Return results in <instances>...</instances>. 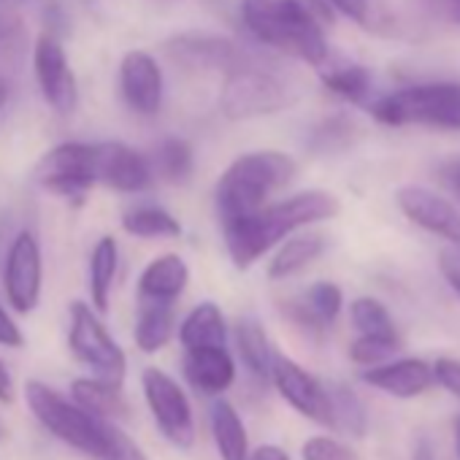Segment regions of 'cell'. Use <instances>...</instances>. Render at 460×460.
<instances>
[{
	"label": "cell",
	"instance_id": "15",
	"mask_svg": "<svg viewBox=\"0 0 460 460\" xmlns=\"http://www.w3.org/2000/svg\"><path fill=\"white\" fill-rule=\"evenodd\" d=\"M119 93L130 111L155 117L163 106V71L149 52L133 49L119 63Z\"/></svg>",
	"mask_w": 460,
	"mask_h": 460
},
{
	"label": "cell",
	"instance_id": "27",
	"mask_svg": "<svg viewBox=\"0 0 460 460\" xmlns=\"http://www.w3.org/2000/svg\"><path fill=\"white\" fill-rule=\"evenodd\" d=\"M173 333V304L141 301L136 320V344L141 352H157L171 341Z\"/></svg>",
	"mask_w": 460,
	"mask_h": 460
},
{
	"label": "cell",
	"instance_id": "38",
	"mask_svg": "<svg viewBox=\"0 0 460 460\" xmlns=\"http://www.w3.org/2000/svg\"><path fill=\"white\" fill-rule=\"evenodd\" d=\"M438 269L447 285L460 296V247L457 244H449L438 252Z\"/></svg>",
	"mask_w": 460,
	"mask_h": 460
},
{
	"label": "cell",
	"instance_id": "11",
	"mask_svg": "<svg viewBox=\"0 0 460 460\" xmlns=\"http://www.w3.org/2000/svg\"><path fill=\"white\" fill-rule=\"evenodd\" d=\"M41 285H44L41 244L31 230H20L4 263V290L14 312L31 314L41 301Z\"/></svg>",
	"mask_w": 460,
	"mask_h": 460
},
{
	"label": "cell",
	"instance_id": "22",
	"mask_svg": "<svg viewBox=\"0 0 460 460\" xmlns=\"http://www.w3.org/2000/svg\"><path fill=\"white\" fill-rule=\"evenodd\" d=\"M325 250H328V236L320 234V230H309V234L290 236L282 244V250L274 255V261L269 263V277L274 282L290 279V277L306 271Z\"/></svg>",
	"mask_w": 460,
	"mask_h": 460
},
{
	"label": "cell",
	"instance_id": "12",
	"mask_svg": "<svg viewBox=\"0 0 460 460\" xmlns=\"http://www.w3.org/2000/svg\"><path fill=\"white\" fill-rule=\"evenodd\" d=\"M271 382L277 385L279 395L304 417H309L317 425L336 428V414H333V398L331 390L306 368H301L296 360L285 355H274V371Z\"/></svg>",
	"mask_w": 460,
	"mask_h": 460
},
{
	"label": "cell",
	"instance_id": "7",
	"mask_svg": "<svg viewBox=\"0 0 460 460\" xmlns=\"http://www.w3.org/2000/svg\"><path fill=\"white\" fill-rule=\"evenodd\" d=\"M71 325H68V347L79 363H84L95 376L122 385L128 360L122 347L111 339L106 325L98 317V309H90L82 301H74L71 309Z\"/></svg>",
	"mask_w": 460,
	"mask_h": 460
},
{
	"label": "cell",
	"instance_id": "4",
	"mask_svg": "<svg viewBox=\"0 0 460 460\" xmlns=\"http://www.w3.org/2000/svg\"><path fill=\"white\" fill-rule=\"evenodd\" d=\"M301 84L282 71L263 68L255 60H247L236 71L225 74L219 109L227 119H255L290 109L301 98Z\"/></svg>",
	"mask_w": 460,
	"mask_h": 460
},
{
	"label": "cell",
	"instance_id": "5",
	"mask_svg": "<svg viewBox=\"0 0 460 460\" xmlns=\"http://www.w3.org/2000/svg\"><path fill=\"white\" fill-rule=\"evenodd\" d=\"M382 125L436 128L460 133V82H422L393 90L371 103Z\"/></svg>",
	"mask_w": 460,
	"mask_h": 460
},
{
	"label": "cell",
	"instance_id": "40",
	"mask_svg": "<svg viewBox=\"0 0 460 460\" xmlns=\"http://www.w3.org/2000/svg\"><path fill=\"white\" fill-rule=\"evenodd\" d=\"M328 4L336 12H341L344 17H349L352 22L368 28V20H371V14H368L371 12V4H368V0H328Z\"/></svg>",
	"mask_w": 460,
	"mask_h": 460
},
{
	"label": "cell",
	"instance_id": "23",
	"mask_svg": "<svg viewBox=\"0 0 460 460\" xmlns=\"http://www.w3.org/2000/svg\"><path fill=\"white\" fill-rule=\"evenodd\" d=\"M179 341L184 349L195 347H225L227 341V325L222 317V309L211 301L198 304L184 323L179 325Z\"/></svg>",
	"mask_w": 460,
	"mask_h": 460
},
{
	"label": "cell",
	"instance_id": "24",
	"mask_svg": "<svg viewBox=\"0 0 460 460\" xmlns=\"http://www.w3.org/2000/svg\"><path fill=\"white\" fill-rule=\"evenodd\" d=\"M236 347H239L242 363L247 366V371L255 379H261V382L271 379L277 352L271 349L266 328L261 325L258 317H242L239 320V325H236Z\"/></svg>",
	"mask_w": 460,
	"mask_h": 460
},
{
	"label": "cell",
	"instance_id": "26",
	"mask_svg": "<svg viewBox=\"0 0 460 460\" xmlns=\"http://www.w3.org/2000/svg\"><path fill=\"white\" fill-rule=\"evenodd\" d=\"M117 266H119V250L117 242L111 236H103L90 255V296H93V306L106 314L109 312V301H111V288H114V277H117Z\"/></svg>",
	"mask_w": 460,
	"mask_h": 460
},
{
	"label": "cell",
	"instance_id": "6",
	"mask_svg": "<svg viewBox=\"0 0 460 460\" xmlns=\"http://www.w3.org/2000/svg\"><path fill=\"white\" fill-rule=\"evenodd\" d=\"M25 401L31 406V411L36 414V420L60 441H66L68 447L103 460L106 447H109V420L87 411L82 403H76L74 398L68 401L66 395H60L58 390H52L44 382L31 379L25 385Z\"/></svg>",
	"mask_w": 460,
	"mask_h": 460
},
{
	"label": "cell",
	"instance_id": "1",
	"mask_svg": "<svg viewBox=\"0 0 460 460\" xmlns=\"http://www.w3.org/2000/svg\"><path fill=\"white\" fill-rule=\"evenodd\" d=\"M339 214V198L325 190H306L290 195L279 203H266L250 217L222 225L225 230V247L236 269H250L261 261L271 247L290 239L296 230L333 219Z\"/></svg>",
	"mask_w": 460,
	"mask_h": 460
},
{
	"label": "cell",
	"instance_id": "31",
	"mask_svg": "<svg viewBox=\"0 0 460 460\" xmlns=\"http://www.w3.org/2000/svg\"><path fill=\"white\" fill-rule=\"evenodd\" d=\"M355 138H358V125L349 117L336 114L314 125V130L309 133V149L314 155H333L352 146Z\"/></svg>",
	"mask_w": 460,
	"mask_h": 460
},
{
	"label": "cell",
	"instance_id": "28",
	"mask_svg": "<svg viewBox=\"0 0 460 460\" xmlns=\"http://www.w3.org/2000/svg\"><path fill=\"white\" fill-rule=\"evenodd\" d=\"M155 179H163L168 184H184L192 176L195 168V155L192 146L184 138H163L152 155H149Z\"/></svg>",
	"mask_w": 460,
	"mask_h": 460
},
{
	"label": "cell",
	"instance_id": "3",
	"mask_svg": "<svg viewBox=\"0 0 460 460\" xmlns=\"http://www.w3.org/2000/svg\"><path fill=\"white\" fill-rule=\"evenodd\" d=\"M242 20L258 44L277 49L288 58H296L301 63H309L314 68L325 66V33L304 25L293 14L290 0H242Z\"/></svg>",
	"mask_w": 460,
	"mask_h": 460
},
{
	"label": "cell",
	"instance_id": "46",
	"mask_svg": "<svg viewBox=\"0 0 460 460\" xmlns=\"http://www.w3.org/2000/svg\"><path fill=\"white\" fill-rule=\"evenodd\" d=\"M411 460H436L433 447H430V441H428V438H420V441H417V447H414V457H411Z\"/></svg>",
	"mask_w": 460,
	"mask_h": 460
},
{
	"label": "cell",
	"instance_id": "10",
	"mask_svg": "<svg viewBox=\"0 0 460 460\" xmlns=\"http://www.w3.org/2000/svg\"><path fill=\"white\" fill-rule=\"evenodd\" d=\"M163 52L171 63L187 68V71H222L230 74L239 66H244L247 60H252L247 55L244 47H239L234 39L219 36V33H208V31H187V33H176L163 44Z\"/></svg>",
	"mask_w": 460,
	"mask_h": 460
},
{
	"label": "cell",
	"instance_id": "8",
	"mask_svg": "<svg viewBox=\"0 0 460 460\" xmlns=\"http://www.w3.org/2000/svg\"><path fill=\"white\" fill-rule=\"evenodd\" d=\"M36 181L49 192L82 203L93 184H98V144L66 141L49 149L36 165Z\"/></svg>",
	"mask_w": 460,
	"mask_h": 460
},
{
	"label": "cell",
	"instance_id": "29",
	"mask_svg": "<svg viewBox=\"0 0 460 460\" xmlns=\"http://www.w3.org/2000/svg\"><path fill=\"white\" fill-rule=\"evenodd\" d=\"M125 234L136 239H176L181 234V225L173 214L160 206H133L122 214Z\"/></svg>",
	"mask_w": 460,
	"mask_h": 460
},
{
	"label": "cell",
	"instance_id": "18",
	"mask_svg": "<svg viewBox=\"0 0 460 460\" xmlns=\"http://www.w3.org/2000/svg\"><path fill=\"white\" fill-rule=\"evenodd\" d=\"M184 376L203 395H219L236 379V360L225 347H195L184 352Z\"/></svg>",
	"mask_w": 460,
	"mask_h": 460
},
{
	"label": "cell",
	"instance_id": "17",
	"mask_svg": "<svg viewBox=\"0 0 460 460\" xmlns=\"http://www.w3.org/2000/svg\"><path fill=\"white\" fill-rule=\"evenodd\" d=\"M363 382L393 398H417L428 387H433L436 374L433 366L420 358H401L393 363L368 366V371H363Z\"/></svg>",
	"mask_w": 460,
	"mask_h": 460
},
{
	"label": "cell",
	"instance_id": "42",
	"mask_svg": "<svg viewBox=\"0 0 460 460\" xmlns=\"http://www.w3.org/2000/svg\"><path fill=\"white\" fill-rule=\"evenodd\" d=\"M438 179L444 181V187L460 200V157L457 160H449L438 168Z\"/></svg>",
	"mask_w": 460,
	"mask_h": 460
},
{
	"label": "cell",
	"instance_id": "37",
	"mask_svg": "<svg viewBox=\"0 0 460 460\" xmlns=\"http://www.w3.org/2000/svg\"><path fill=\"white\" fill-rule=\"evenodd\" d=\"M433 374H436V385H441L447 393H452L455 398H460V360H455V358H438L433 363Z\"/></svg>",
	"mask_w": 460,
	"mask_h": 460
},
{
	"label": "cell",
	"instance_id": "14",
	"mask_svg": "<svg viewBox=\"0 0 460 460\" xmlns=\"http://www.w3.org/2000/svg\"><path fill=\"white\" fill-rule=\"evenodd\" d=\"M395 203L406 214V219H411L417 227L460 247V211L455 203L420 184L401 187L395 192Z\"/></svg>",
	"mask_w": 460,
	"mask_h": 460
},
{
	"label": "cell",
	"instance_id": "35",
	"mask_svg": "<svg viewBox=\"0 0 460 460\" xmlns=\"http://www.w3.org/2000/svg\"><path fill=\"white\" fill-rule=\"evenodd\" d=\"M304 460H355V452L331 436H312L301 447Z\"/></svg>",
	"mask_w": 460,
	"mask_h": 460
},
{
	"label": "cell",
	"instance_id": "20",
	"mask_svg": "<svg viewBox=\"0 0 460 460\" xmlns=\"http://www.w3.org/2000/svg\"><path fill=\"white\" fill-rule=\"evenodd\" d=\"M190 282V269L179 255H160L155 258L138 277V296L141 301L173 304Z\"/></svg>",
	"mask_w": 460,
	"mask_h": 460
},
{
	"label": "cell",
	"instance_id": "9",
	"mask_svg": "<svg viewBox=\"0 0 460 460\" xmlns=\"http://www.w3.org/2000/svg\"><path fill=\"white\" fill-rule=\"evenodd\" d=\"M144 398L146 406L160 428V433L179 449H190L195 444V417L192 406L179 387L176 379H171L160 368H144L141 374Z\"/></svg>",
	"mask_w": 460,
	"mask_h": 460
},
{
	"label": "cell",
	"instance_id": "34",
	"mask_svg": "<svg viewBox=\"0 0 460 460\" xmlns=\"http://www.w3.org/2000/svg\"><path fill=\"white\" fill-rule=\"evenodd\" d=\"M401 349V339L398 336H358L349 344V358L358 366H379L382 360L393 358Z\"/></svg>",
	"mask_w": 460,
	"mask_h": 460
},
{
	"label": "cell",
	"instance_id": "41",
	"mask_svg": "<svg viewBox=\"0 0 460 460\" xmlns=\"http://www.w3.org/2000/svg\"><path fill=\"white\" fill-rule=\"evenodd\" d=\"M414 9L425 17V20H447L449 22V6L447 0H414Z\"/></svg>",
	"mask_w": 460,
	"mask_h": 460
},
{
	"label": "cell",
	"instance_id": "32",
	"mask_svg": "<svg viewBox=\"0 0 460 460\" xmlns=\"http://www.w3.org/2000/svg\"><path fill=\"white\" fill-rule=\"evenodd\" d=\"M331 398H333V414H336V428H341L344 433L363 438L368 430V414L363 401L355 395L352 387L347 385H331Z\"/></svg>",
	"mask_w": 460,
	"mask_h": 460
},
{
	"label": "cell",
	"instance_id": "13",
	"mask_svg": "<svg viewBox=\"0 0 460 460\" xmlns=\"http://www.w3.org/2000/svg\"><path fill=\"white\" fill-rule=\"evenodd\" d=\"M33 71L39 79V90L52 111L68 117L79 106V87L71 71L68 55L55 36H39L33 49Z\"/></svg>",
	"mask_w": 460,
	"mask_h": 460
},
{
	"label": "cell",
	"instance_id": "33",
	"mask_svg": "<svg viewBox=\"0 0 460 460\" xmlns=\"http://www.w3.org/2000/svg\"><path fill=\"white\" fill-rule=\"evenodd\" d=\"M349 320H352L355 331L363 333V336H398L390 312H387L385 304L376 301V298H368V296H366V298L352 301V306H349Z\"/></svg>",
	"mask_w": 460,
	"mask_h": 460
},
{
	"label": "cell",
	"instance_id": "45",
	"mask_svg": "<svg viewBox=\"0 0 460 460\" xmlns=\"http://www.w3.org/2000/svg\"><path fill=\"white\" fill-rule=\"evenodd\" d=\"M247 460H290V455L282 447H277V444H263Z\"/></svg>",
	"mask_w": 460,
	"mask_h": 460
},
{
	"label": "cell",
	"instance_id": "49",
	"mask_svg": "<svg viewBox=\"0 0 460 460\" xmlns=\"http://www.w3.org/2000/svg\"><path fill=\"white\" fill-rule=\"evenodd\" d=\"M455 447H457V457H460V417L455 420Z\"/></svg>",
	"mask_w": 460,
	"mask_h": 460
},
{
	"label": "cell",
	"instance_id": "36",
	"mask_svg": "<svg viewBox=\"0 0 460 460\" xmlns=\"http://www.w3.org/2000/svg\"><path fill=\"white\" fill-rule=\"evenodd\" d=\"M103 460H146V455L122 428L109 422V447H106Z\"/></svg>",
	"mask_w": 460,
	"mask_h": 460
},
{
	"label": "cell",
	"instance_id": "44",
	"mask_svg": "<svg viewBox=\"0 0 460 460\" xmlns=\"http://www.w3.org/2000/svg\"><path fill=\"white\" fill-rule=\"evenodd\" d=\"M20 33V20L14 14H0V47H6Z\"/></svg>",
	"mask_w": 460,
	"mask_h": 460
},
{
	"label": "cell",
	"instance_id": "47",
	"mask_svg": "<svg viewBox=\"0 0 460 460\" xmlns=\"http://www.w3.org/2000/svg\"><path fill=\"white\" fill-rule=\"evenodd\" d=\"M447 6H449V22L460 25V0H447Z\"/></svg>",
	"mask_w": 460,
	"mask_h": 460
},
{
	"label": "cell",
	"instance_id": "48",
	"mask_svg": "<svg viewBox=\"0 0 460 460\" xmlns=\"http://www.w3.org/2000/svg\"><path fill=\"white\" fill-rule=\"evenodd\" d=\"M9 101V82L0 76V106H4Z\"/></svg>",
	"mask_w": 460,
	"mask_h": 460
},
{
	"label": "cell",
	"instance_id": "43",
	"mask_svg": "<svg viewBox=\"0 0 460 460\" xmlns=\"http://www.w3.org/2000/svg\"><path fill=\"white\" fill-rule=\"evenodd\" d=\"M14 401V376L9 371V366L0 360V403L9 406Z\"/></svg>",
	"mask_w": 460,
	"mask_h": 460
},
{
	"label": "cell",
	"instance_id": "16",
	"mask_svg": "<svg viewBox=\"0 0 460 460\" xmlns=\"http://www.w3.org/2000/svg\"><path fill=\"white\" fill-rule=\"evenodd\" d=\"M155 181V171L146 155L122 141L98 144V184L119 192H144Z\"/></svg>",
	"mask_w": 460,
	"mask_h": 460
},
{
	"label": "cell",
	"instance_id": "30",
	"mask_svg": "<svg viewBox=\"0 0 460 460\" xmlns=\"http://www.w3.org/2000/svg\"><path fill=\"white\" fill-rule=\"evenodd\" d=\"M323 87L341 101L366 103L371 95L374 79H371L368 68H363V66H339V68L323 71Z\"/></svg>",
	"mask_w": 460,
	"mask_h": 460
},
{
	"label": "cell",
	"instance_id": "21",
	"mask_svg": "<svg viewBox=\"0 0 460 460\" xmlns=\"http://www.w3.org/2000/svg\"><path fill=\"white\" fill-rule=\"evenodd\" d=\"M208 422H211V436L217 444V452L222 460H247L250 457V438L247 428L234 409V403L217 398L208 409Z\"/></svg>",
	"mask_w": 460,
	"mask_h": 460
},
{
	"label": "cell",
	"instance_id": "2",
	"mask_svg": "<svg viewBox=\"0 0 460 460\" xmlns=\"http://www.w3.org/2000/svg\"><path fill=\"white\" fill-rule=\"evenodd\" d=\"M298 173V165L285 152H250L225 168L214 187V206L222 225L255 214L269 198L285 190Z\"/></svg>",
	"mask_w": 460,
	"mask_h": 460
},
{
	"label": "cell",
	"instance_id": "25",
	"mask_svg": "<svg viewBox=\"0 0 460 460\" xmlns=\"http://www.w3.org/2000/svg\"><path fill=\"white\" fill-rule=\"evenodd\" d=\"M71 398L82 403L87 411L103 417V420H117L128 414V403L122 398V385L106 382L101 376L95 379H76L71 385Z\"/></svg>",
	"mask_w": 460,
	"mask_h": 460
},
{
	"label": "cell",
	"instance_id": "39",
	"mask_svg": "<svg viewBox=\"0 0 460 460\" xmlns=\"http://www.w3.org/2000/svg\"><path fill=\"white\" fill-rule=\"evenodd\" d=\"M0 347H12V349H22L25 347L22 328L12 320V314L4 306H0Z\"/></svg>",
	"mask_w": 460,
	"mask_h": 460
},
{
	"label": "cell",
	"instance_id": "19",
	"mask_svg": "<svg viewBox=\"0 0 460 460\" xmlns=\"http://www.w3.org/2000/svg\"><path fill=\"white\" fill-rule=\"evenodd\" d=\"M344 296L341 288L333 282H317L312 285L301 298L282 304V312L304 331L309 333H323L341 312Z\"/></svg>",
	"mask_w": 460,
	"mask_h": 460
}]
</instances>
